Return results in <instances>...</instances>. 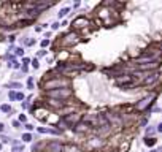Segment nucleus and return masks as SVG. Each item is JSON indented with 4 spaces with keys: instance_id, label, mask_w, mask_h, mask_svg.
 <instances>
[{
    "instance_id": "1",
    "label": "nucleus",
    "mask_w": 162,
    "mask_h": 152,
    "mask_svg": "<svg viewBox=\"0 0 162 152\" xmlns=\"http://www.w3.org/2000/svg\"><path fill=\"white\" fill-rule=\"evenodd\" d=\"M48 95L52 98H60V100H65V98H69L70 95H72V92L69 90V89H52V90H48Z\"/></svg>"
},
{
    "instance_id": "2",
    "label": "nucleus",
    "mask_w": 162,
    "mask_h": 152,
    "mask_svg": "<svg viewBox=\"0 0 162 152\" xmlns=\"http://www.w3.org/2000/svg\"><path fill=\"white\" fill-rule=\"evenodd\" d=\"M64 86H67V81H48L45 84V87L48 89V90H52V87H54V90L56 89H60V87H64Z\"/></svg>"
},
{
    "instance_id": "3",
    "label": "nucleus",
    "mask_w": 162,
    "mask_h": 152,
    "mask_svg": "<svg viewBox=\"0 0 162 152\" xmlns=\"http://www.w3.org/2000/svg\"><path fill=\"white\" fill-rule=\"evenodd\" d=\"M132 81H134V79L130 78V76H121V78H118L116 79V84L119 86V87H127V86H130L132 84Z\"/></svg>"
},
{
    "instance_id": "4",
    "label": "nucleus",
    "mask_w": 162,
    "mask_h": 152,
    "mask_svg": "<svg viewBox=\"0 0 162 152\" xmlns=\"http://www.w3.org/2000/svg\"><path fill=\"white\" fill-rule=\"evenodd\" d=\"M62 151H64V146L59 141H52L48 144V152H62Z\"/></svg>"
},
{
    "instance_id": "5",
    "label": "nucleus",
    "mask_w": 162,
    "mask_h": 152,
    "mask_svg": "<svg viewBox=\"0 0 162 152\" xmlns=\"http://www.w3.org/2000/svg\"><path fill=\"white\" fill-rule=\"evenodd\" d=\"M153 100H154V95H149V97H146L145 100H141L140 103H138L137 108H138V109H146V108H148V106L153 103Z\"/></svg>"
},
{
    "instance_id": "6",
    "label": "nucleus",
    "mask_w": 162,
    "mask_h": 152,
    "mask_svg": "<svg viewBox=\"0 0 162 152\" xmlns=\"http://www.w3.org/2000/svg\"><path fill=\"white\" fill-rule=\"evenodd\" d=\"M157 79H159V74H157V73H156V74H151V76H148V78L143 79V86H151V84H154Z\"/></svg>"
},
{
    "instance_id": "7",
    "label": "nucleus",
    "mask_w": 162,
    "mask_h": 152,
    "mask_svg": "<svg viewBox=\"0 0 162 152\" xmlns=\"http://www.w3.org/2000/svg\"><path fill=\"white\" fill-rule=\"evenodd\" d=\"M157 67V60L156 62H149V64H143V65H138V68L140 70H151V68Z\"/></svg>"
},
{
    "instance_id": "8",
    "label": "nucleus",
    "mask_w": 162,
    "mask_h": 152,
    "mask_svg": "<svg viewBox=\"0 0 162 152\" xmlns=\"http://www.w3.org/2000/svg\"><path fill=\"white\" fill-rule=\"evenodd\" d=\"M38 132H40V133H56V135L59 133V132H56V130H51V129H43V127H38Z\"/></svg>"
},
{
    "instance_id": "9",
    "label": "nucleus",
    "mask_w": 162,
    "mask_h": 152,
    "mask_svg": "<svg viewBox=\"0 0 162 152\" xmlns=\"http://www.w3.org/2000/svg\"><path fill=\"white\" fill-rule=\"evenodd\" d=\"M69 11H70V8H62V10L59 11L57 16H59V17H65L67 14H69Z\"/></svg>"
},
{
    "instance_id": "10",
    "label": "nucleus",
    "mask_w": 162,
    "mask_h": 152,
    "mask_svg": "<svg viewBox=\"0 0 162 152\" xmlns=\"http://www.w3.org/2000/svg\"><path fill=\"white\" fill-rule=\"evenodd\" d=\"M0 111H2V112H11V106L5 103V105H2V106H0Z\"/></svg>"
},
{
    "instance_id": "11",
    "label": "nucleus",
    "mask_w": 162,
    "mask_h": 152,
    "mask_svg": "<svg viewBox=\"0 0 162 152\" xmlns=\"http://www.w3.org/2000/svg\"><path fill=\"white\" fill-rule=\"evenodd\" d=\"M145 144L151 147V146H154V144H156V139H154V138H145Z\"/></svg>"
},
{
    "instance_id": "12",
    "label": "nucleus",
    "mask_w": 162,
    "mask_h": 152,
    "mask_svg": "<svg viewBox=\"0 0 162 152\" xmlns=\"http://www.w3.org/2000/svg\"><path fill=\"white\" fill-rule=\"evenodd\" d=\"M22 141L24 143H30L32 141V135L30 133H24V135H22Z\"/></svg>"
},
{
    "instance_id": "13",
    "label": "nucleus",
    "mask_w": 162,
    "mask_h": 152,
    "mask_svg": "<svg viewBox=\"0 0 162 152\" xmlns=\"http://www.w3.org/2000/svg\"><path fill=\"white\" fill-rule=\"evenodd\" d=\"M8 87H13V89H21L22 86L19 84V82H10V84H8Z\"/></svg>"
},
{
    "instance_id": "14",
    "label": "nucleus",
    "mask_w": 162,
    "mask_h": 152,
    "mask_svg": "<svg viewBox=\"0 0 162 152\" xmlns=\"http://www.w3.org/2000/svg\"><path fill=\"white\" fill-rule=\"evenodd\" d=\"M8 98H10L11 101H14V100H16V92H14V90H10V94H8Z\"/></svg>"
},
{
    "instance_id": "15",
    "label": "nucleus",
    "mask_w": 162,
    "mask_h": 152,
    "mask_svg": "<svg viewBox=\"0 0 162 152\" xmlns=\"http://www.w3.org/2000/svg\"><path fill=\"white\" fill-rule=\"evenodd\" d=\"M14 52H16V56H24V49H22V48H16Z\"/></svg>"
},
{
    "instance_id": "16",
    "label": "nucleus",
    "mask_w": 162,
    "mask_h": 152,
    "mask_svg": "<svg viewBox=\"0 0 162 152\" xmlns=\"http://www.w3.org/2000/svg\"><path fill=\"white\" fill-rule=\"evenodd\" d=\"M151 133H156L154 127H148V129H146V135H151Z\"/></svg>"
},
{
    "instance_id": "17",
    "label": "nucleus",
    "mask_w": 162,
    "mask_h": 152,
    "mask_svg": "<svg viewBox=\"0 0 162 152\" xmlns=\"http://www.w3.org/2000/svg\"><path fill=\"white\" fill-rule=\"evenodd\" d=\"M32 67H34L35 70H37L38 67H40V64H38V60H37V59H34V60H32Z\"/></svg>"
},
{
    "instance_id": "18",
    "label": "nucleus",
    "mask_w": 162,
    "mask_h": 152,
    "mask_svg": "<svg viewBox=\"0 0 162 152\" xmlns=\"http://www.w3.org/2000/svg\"><path fill=\"white\" fill-rule=\"evenodd\" d=\"M27 87H29V89L34 87V79H32V78H29V81H27Z\"/></svg>"
},
{
    "instance_id": "19",
    "label": "nucleus",
    "mask_w": 162,
    "mask_h": 152,
    "mask_svg": "<svg viewBox=\"0 0 162 152\" xmlns=\"http://www.w3.org/2000/svg\"><path fill=\"white\" fill-rule=\"evenodd\" d=\"M59 27H60V24H59V22H54V24L51 25V29H52V30H57Z\"/></svg>"
},
{
    "instance_id": "20",
    "label": "nucleus",
    "mask_w": 162,
    "mask_h": 152,
    "mask_svg": "<svg viewBox=\"0 0 162 152\" xmlns=\"http://www.w3.org/2000/svg\"><path fill=\"white\" fill-rule=\"evenodd\" d=\"M13 127H14V129H19V127H21V122H19V121H14L13 122Z\"/></svg>"
},
{
    "instance_id": "21",
    "label": "nucleus",
    "mask_w": 162,
    "mask_h": 152,
    "mask_svg": "<svg viewBox=\"0 0 162 152\" xmlns=\"http://www.w3.org/2000/svg\"><path fill=\"white\" fill-rule=\"evenodd\" d=\"M26 130H27V132H32V130H34V125H30V124H26Z\"/></svg>"
},
{
    "instance_id": "22",
    "label": "nucleus",
    "mask_w": 162,
    "mask_h": 152,
    "mask_svg": "<svg viewBox=\"0 0 162 152\" xmlns=\"http://www.w3.org/2000/svg\"><path fill=\"white\" fill-rule=\"evenodd\" d=\"M16 100H24V94H21V92L16 94Z\"/></svg>"
},
{
    "instance_id": "23",
    "label": "nucleus",
    "mask_w": 162,
    "mask_h": 152,
    "mask_svg": "<svg viewBox=\"0 0 162 152\" xmlns=\"http://www.w3.org/2000/svg\"><path fill=\"white\" fill-rule=\"evenodd\" d=\"M22 64L27 67V64H30V59H29V57H24V59H22Z\"/></svg>"
},
{
    "instance_id": "24",
    "label": "nucleus",
    "mask_w": 162,
    "mask_h": 152,
    "mask_svg": "<svg viewBox=\"0 0 162 152\" xmlns=\"http://www.w3.org/2000/svg\"><path fill=\"white\" fill-rule=\"evenodd\" d=\"M26 121H27V117H26L24 114H21V116H19V122H26Z\"/></svg>"
},
{
    "instance_id": "25",
    "label": "nucleus",
    "mask_w": 162,
    "mask_h": 152,
    "mask_svg": "<svg viewBox=\"0 0 162 152\" xmlns=\"http://www.w3.org/2000/svg\"><path fill=\"white\" fill-rule=\"evenodd\" d=\"M48 44H49V40H43V41H42V46H43V48H46Z\"/></svg>"
},
{
    "instance_id": "26",
    "label": "nucleus",
    "mask_w": 162,
    "mask_h": 152,
    "mask_svg": "<svg viewBox=\"0 0 162 152\" xmlns=\"http://www.w3.org/2000/svg\"><path fill=\"white\" fill-rule=\"evenodd\" d=\"M2 141L3 143H10V138H8V136H2Z\"/></svg>"
},
{
    "instance_id": "27",
    "label": "nucleus",
    "mask_w": 162,
    "mask_h": 152,
    "mask_svg": "<svg viewBox=\"0 0 162 152\" xmlns=\"http://www.w3.org/2000/svg\"><path fill=\"white\" fill-rule=\"evenodd\" d=\"M3 132H5V125L0 122V133H3Z\"/></svg>"
},
{
    "instance_id": "28",
    "label": "nucleus",
    "mask_w": 162,
    "mask_h": 152,
    "mask_svg": "<svg viewBox=\"0 0 162 152\" xmlns=\"http://www.w3.org/2000/svg\"><path fill=\"white\" fill-rule=\"evenodd\" d=\"M8 40H10V41H14V40H16V35H10V38H8Z\"/></svg>"
},
{
    "instance_id": "29",
    "label": "nucleus",
    "mask_w": 162,
    "mask_h": 152,
    "mask_svg": "<svg viewBox=\"0 0 162 152\" xmlns=\"http://www.w3.org/2000/svg\"><path fill=\"white\" fill-rule=\"evenodd\" d=\"M157 132H162V122L157 125Z\"/></svg>"
},
{
    "instance_id": "30",
    "label": "nucleus",
    "mask_w": 162,
    "mask_h": 152,
    "mask_svg": "<svg viewBox=\"0 0 162 152\" xmlns=\"http://www.w3.org/2000/svg\"><path fill=\"white\" fill-rule=\"evenodd\" d=\"M0 151H2V144H0Z\"/></svg>"
},
{
    "instance_id": "31",
    "label": "nucleus",
    "mask_w": 162,
    "mask_h": 152,
    "mask_svg": "<svg viewBox=\"0 0 162 152\" xmlns=\"http://www.w3.org/2000/svg\"><path fill=\"white\" fill-rule=\"evenodd\" d=\"M149 152H156V151H149Z\"/></svg>"
}]
</instances>
